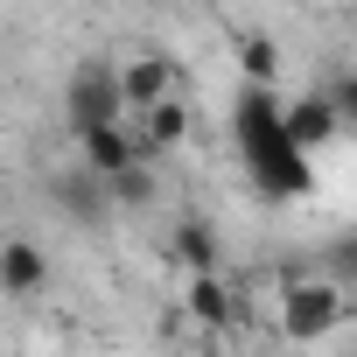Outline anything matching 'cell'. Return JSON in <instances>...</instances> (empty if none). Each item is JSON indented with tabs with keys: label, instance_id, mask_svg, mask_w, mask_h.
<instances>
[{
	"label": "cell",
	"instance_id": "cell-8",
	"mask_svg": "<svg viewBox=\"0 0 357 357\" xmlns=\"http://www.w3.org/2000/svg\"><path fill=\"white\" fill-rule=\"evenodd\" d=\"M43 280H50V252L43 245H29V238L0 245V287H8V294H36Z\"/></svg>",
	"mask_w": 357,
	"mask_h": 357
},
{
	"label": "cell",
	"instance_id": "cell-7",
	"mask_svg": "<svg viewBox=\"0 0 357 357\" xmlns=\"http://www.w3.org/2000/svg\"><path fill=\"white\" fill-rule=\"evenodd\" d=\"M77 154H84V168L98 175V183L140 161V147H133V126H126V119H119V126H98V133H84V140H77Z\"/></svg>",
	"mask_w": 357,
	"mask_h": 357
},
{
	"label": "cell",
	"instance_id": "cell-2",
	"mask_svg": "<svg viewBox=\"0 0 357 357\" xmlns=\"http://www.w3.org/2000/svg\"><path fill=\"white\" fill-rule=\"evenodd\" d=\"M63 119H70V133H77V140H84V133H98V126H119V119H126L119 84H112V70H105V63H84V70L63 84Z\"/></svg>",
	"mask_w": 357,
	"mask_h": 357
},
{
	"label": "cell",
	"instance_id": "cell-4",
	"mask_svg": "<svg viewBox=\"0 0 357 357\" xmlns=\"http://www.w3.org/2000/svg\"><path fill=\"white\" fill-rule=\"evenodd\" d=\"M183 315H190L197 329H231V322H252V301H245L238 287H225L218 273H190V287H183Z\"/></svg>",
	"mask_w": 357,
	"mask_h": 357
},
{
	"label": "cell",
	"instance_id": "cell-3",
	"mask_svg": "<svg viewBox=\"0 0 357 357\" xmlns=\"http://www.w3.org/2000/svg\"><path fill=\"white\" fill-rule=\"evenodd\" d=\"M112 84H119V105L126 112H147L161 98H183V70H175L168 56H133V63L112 70Z\"/></svg>",
	"mask_w": 357,
	"mask_h": 357
},
{
	"label": "cell",
	"instance_id": "cell-9",
	"mask_svg": "<svg viewBox=\"0 0 357 357\" xmlns=\"http://www.w3.org/2000/svg\"><path fill=\"white\" fill-rule=\"evenodd\" d=\"M175 259H183V273H218L225 266L218 259V231L204 218H183V225H175Z\"/></svg>",
	"mask_w": 357,
	"mask_h": 357
},
{
	"label": "cell",
	"instance_id": "cell-1",
	"mask_svg": "<svg viewBox=\"0 0 357 357\" xmlns=\"http://www.w3.org/2000/svg\"><path fill=\"white\" fill-rule=\"evenodd\" d=\"M343 315H350V294H343L336 280L294 273L287 294H280V336H287V343H322V336L343 329Z\"/></svg>",
	"mask_w": 357,
	"mask_h": 357
},
{
	"label": "cell",
	"instance_id": "cell-10",
	"mask_svg": "<svg viewBox=\"0 0 357 357\" xmlns=\"http://www.w3.org/2000/svg\"><path fill=\"white\" fill-rule=\"evenodd\" d=\"M56 204H63L70 218L98 225V218H105V183H98V175H63V183H56Z\"/></svg>",
	"mask_w": 357,
	"mask_h": 357
},
{
	"label": "cell",
	"instance_id": "cell-12",
	"mask_svg": "<svg viewBox=\"0 0 357 357\" xmlns=\"http://www.w3.org/2000/svg\"><path fill=\"white\" fill-rule=\"evenodd\" d=\"M105 204H154V168L147 161H133V168H119V175H105Z\"/></svg>",
	"mask_w": 357,
	"mask_h": 357
},
{
	"label": "cell",
	"instance_id": "cell-5",
	"mask_svg": "<svg viewBox=\"0 0 357 357\" xmlns=\"http://www.w3.org/2000/svg\"><path fill=\"white\" fill-rule=\"evenodd\" d=\"M336 133H343V119L329 112L322 91H301L294 105H280V140H287L294 154H315V147H329Z\"/></svg>",
	"mask_w": 357,
	"mask_h": 357
},
{
	"label": "cell",
	"instance_id": "cell-6",
	"mask_svg": "<svg viewBox=\"0 0 357 357\" xmlns=\"http://www.w3.org/2000/svg\"><path fill=\"white\" fill-rule=\"evenodd\" d=\"M245 175H252V190H259V197H280V204H287V197H308V190H315V168H308V154H294V147H280V154L252 161Z\"/></svg>",
	"mask_w": 357,
	"mask_h": 357
},
{
	"label": "cell",
	"instance_id": "cell-11",
	"mask_svg": "<svg viewBox=\"0 0 357 357\" xmlns=\"http://www.w3.org/2000/svg\"><path fill=\"white\" fill-rule=\"evenodd\" d=\"M238 70H245V84H266L273 91V70H280L273 36H238Z\"/></svg>",
	"mask_w": 357,
	"mask_h": 357
}]
</instances>
